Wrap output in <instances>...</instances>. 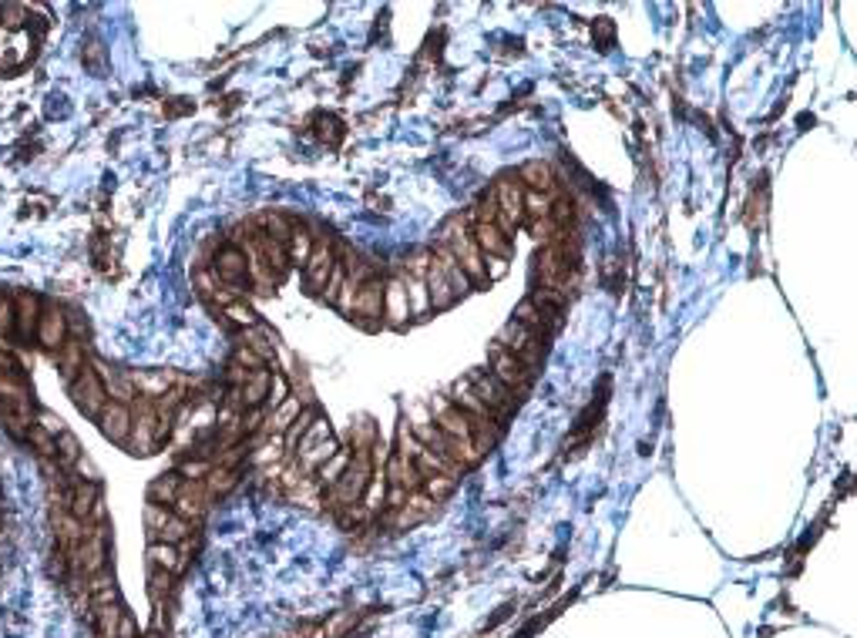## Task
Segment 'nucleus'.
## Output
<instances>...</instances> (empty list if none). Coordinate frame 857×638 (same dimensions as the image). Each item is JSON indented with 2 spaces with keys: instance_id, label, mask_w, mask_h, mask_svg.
<instances>
[{
  "instance_id": "58836bf2",
  "label": "nucleus",
  "mask_w": 857,
  "mask_h": 638,
  "mask_svg": "<svg viewBox=\"0 0 857 638\" xmlns=\"http://www.w3.org/2000/svg\"><path fill=\"white\" fill-rule=\"evenodd\" d=\"M451 491H454V478H444V474H428V478H424V494H428L430 501L441 504L444 497H451Z\"/></svg>"
},
{
  "instance_id": "aec40b11",
  "label": "nucleus",
  "mask_w": 857,
  "mask_h": 638,
  "mask_svg": "<svg viewBox=\"0 0 857 638\" xmlns=\"http://www.w3.org/2000/svg\"><path fill=\"white\" fill-rule=\"evenodd\" d=\"M437 407V430L447 434V437L457 440H471V417L464 410H457L454 403H444V400H434Z\"/></svg>"
},
{
  "instance_id": "a878e982",
  "label": "nucleus",
  "mask_w": 857,
  "mask_h": 638,
  "mask_svg": "<svg viewBox=\"0 0 857 638\" xmlns=\"http://www.w3.org/2000/svg\"><path fill=\"white\" fill-rule=\"evenodd\" d=\"M518 175H522V182L532 188V192H541V195H551V192H555V175H551V168L545 161H538V159L524 161Z\"/></svg>"
},
{
  "instance_id": "412c9836",
  "label": "nucleus",
  "mask_w": 857,
  "mask_h": 638,
  "mask_svg": "<svg viewBox=\"0 0 857 638\" xmlns=\"http://www.w3.org/2000/svg\"><path fill=\"white\" fill-rule=\"evenodd\" d=\"M384 316L394 323V326H403L411 319V303H407V293H403V282L401 276L397 280L384 282Z\"/></svg>"
},
{
  "instance_id": "4c0bfd02",
  "label": "nucleus",
  "mask_w": 857,
  "mask_h": 638,
  "mask_svg": "<svg viewBox=\"0 0 857 638\" xmlns=\"http://www.w3.org/2000/svg\"><path fill=\"white\" fill-rule=\"evenodd\" d=\"M522 202H524V215H535V222H541V219H549L551 215V195H541V192H522Z\"/></svg>"
},
{
  "instance_id": "473e14b6",
  "label": "nucleus",
  "mask_w": 857,
  "mask_h": 638,
  "mask_svg": "<svg viewBox=\"0 0 857 638\" xmlns=\"http://www.w3.org/2000/svg\"><path fill=\"white\" fill-rule=\"evenodd\" d=\"M259 226H263V236L286 246L290 232H293V219H286L282 212H266V215H259Z\"/></svg>"
},
{
  "instance_id": "39448f33",
  "label": "nucleus",
  "mask_w": 857,
  "mask_h": 638,
  "mask_svg": "<svg viewBox=\"0 0 857 638\" xmlns=\"http://www.w3.org/2000/svg\"><path fill=\"white\" fill-rule=\"evenodd\" d=\"M468 384H471V390L478 393L481 407L491 413L495 420H498V417H508V413L515 410V393H511L505 384H498L491 373H484V370L468 373Z\"/></svg>"
},
{
  "instance_id": "f3484780",
  "label": "nucleus",
  "mask_w": 857,
  "mask_h": 638,
  "mask_svg": "<svg viewBox=\"0 0 857 638\" xmlns=\"http://www.w3.org/2000/svg\"><path fill=\"white\" fill-rule=\"evenodd\" d=\"M384 480H390V487H403V491L411 494L420 487V480L424 478H420V470H417V464L411 461V457H403V453H390Z\"/></svg>"
},
{
  "instance_id": "b1692460",
  "label": "nucleus",
  "mask_w": 857,
  "mask_h": 638,
  "mask_svg": "<svg viewBox=\"0 0 857 638\" xmlns=\"http://www.w3.org/2000/svg\"><path fill=\"white\" fill-rule=\"evenodd\" d=\"M498 440H501V424L495 417H471V444H474V451H495Z\"/></svg>"
},
{
  "instance_id": "7c9ffc66",
  "label": "nucleus",
  "mask_w": 857,
  "mask_h": 638,
  "mask_svg": "<svg viewBox=\"0 0 857 638\" xmlns=\"http://www.w3.org/2000/svg\"><path fill=\"white\" fill-rule=\"evenodd\" d=\"M299 410H303L299 397H286L280 407H276V410L269 413L266 434H286V430H290V424H293L296 417H299Z\"/></svg>"
},
{
  "instance_id": "9b49d317",
  "label": "nucleus",
  "mask_w": 857,
  "mask_h": 638,
  "mask_svg": "<svg viewBox=\"0 0 857 638\" xmlns=\"http://www.w3.org/2000/svg\"><path fill=\"white\" fill-rule=\"evenodd\" d=\"M34 340H38L44 349H51V353H61V346L67 343V316L57 303H48V306L40 309L38 336H34Z\"/></svg>"
},
{
  "instance_id": "79ce46f5",
  "label": "nucleus",
  "mask_w": 857,
  "mask_h": 638,
  "mask_svg": "<svg viewBox=\"0 0 857 638\" xmlns=\"http://www.w3.org/2000/svg\"><path fill=\"white\" fill-rule=\"evenodd\" d=\"M13 336V299L0 293V349H7L4 340Z\"/></svg>"
},
{
  "instance_id": "6ab92c4d",
  "label": "nucleus",
  "mask_w": 857,
  "mask_h": 638,
  "mask_svg": "<svg viewBox=\"0 0 857 638\" xmlns=\"http://www.w3.org/2000/svg\"><path fill=\"white\" fill-rule=\"evenodd\" d=\"M424 286H428L430 306H434V309H447L457 299L454 286H451V280L444 276V269L437 266V259H434V255H430V266H428V276H424Z\"/></svg>"
},
{
  "instance_id": "393cba45",
  "label": "nucleus",
  "mask_w": 857,
  "mask_h": 638,
  "mask_svg": "<svg viewBox=\"0 0 857 638\" xmlns=\"http://www.w3.org/2000/svg\"><path fill=\"white\" fill-rule=\"evenodd\" d=\"M182 474L172 470V474H161V478L151 480L148 487V504H161V507H172L175 497H178V487H182Z\"/></svg>"
},
{
  "instance_id": "c756f323",
  "label": "nucleus",
  "mask_w": 857,
  "mask_h": 638,
  "mask_svg": "<svg viewBox=\"0 0 857 638\" xmlns=\"http://www.w3.org/2000/svg\"><path fill=\"white\" fill-rule=\"evenodd\" d=\"M202 484H205V491H209V497H212V501H215V497H226V494L232 491L236 484H239V470H236V467H219V464H215L212 470L205 474V480H202Z\"/></svg>"
},
{
  "instance_id": "a18cd8bd",
  "label": "nucleus",
  "mask_w": 857,
  "mask_h": 638,
  "mask_svg": "<svg viewBox=\"0 0 857 638\" xmlns=\"http://www.w3.org/2000/svg\"><path fill=\"white\" fill-rule=\"evenodd\" d=\"M232 363H236V366H249V373H255V370H266V363H263V359L255 357V353H253V349H249V346H242V343L236 346V357H232Z\"/></svg>"
},
{
  "instance_id": "bb28decb",
  "label": "nucleus",
  "mask_w": 857,
  "mask_h": 638,
  "mask_svg": "<svg viewBox=\"0 0 857 638\" xmlns=\"http://www.w3.org/2000/svg\"><path fill=\"white\" fill-rule=\"evenodd\" d=\"M313 246H316V236H309L307 226L293 222V232H290V239H286V255H290V263H293V266H307Z\"/></svg>"
},
{
  "instance_id": "37998d69",
  "label": "nucleus",
  "mask_w": 857,
  "mask_h": 638,
  "mask_svg": "<svg viewBox=\"0 0 857 638\" xmlns=\"http://www.w3.org/2000/svg\"><path fill=\"white\" fill-rule=\"evenodd\" d=\"M313 420H316V413H313V410H299V417H296L293 424H290V430H286V447H290V451H293L296 444H299V437L307 434Z\"/></svg>"
},
{
  "instance_id": "603ef678",
  "label": "nucleus",
  "mask_w": 857,
  "mask_h": 638,
  "mask_svg": "<svg viewBox=\"0 0 857 638\" xmlns=\"http://www.w3.org/2000/svg\"><path fill=\"white\" fill-rule=\"evenodd\" d=\"M0 373H21V363H17L7 349H0Z\"/></svg>"
},
{
  "instance_id": "7ed1b4c3",
  "label": "nucleus",
  "mask_w": 857,
  "mask_h": 638,
  "mask_svg": "<svg viewBox=\"0 0 857 638\" xmlns=\"http://www.w3.org/2000/svg\"><path fill=\"white\" fill-rule=\"evenodd\" d=\"M67 393L74 400V407H78L84 417H94V420H98V413L105 410V403H108V390L91 363L67 384Z\"/></svg>"
},
{
  "instance_id": "49530a36",
  "label": "nucleus",
  "mask_w": 857,
  "mask_h": 638,
  "mask_svg": "<svg viewBox=\"0 0 857 638\" xmlns=\"http://www.w3.org/2000/svg\"><path fill=\"white\" fill-rule=\"evenodd\" d=\"M320 138L326 145H336V142L343 138V128H340V121H336L333 115H323L320 118Z\"/></svg>"
},
{
  "instance_id": "a211bd4d",
  "label": "nucleus",
  "mask_w": 857,
  "mask_h": 638,
  "mask_svg": "<svg viewBox=\"0 0 857 638\" xmlns=\"http://www.w3.org/2000/svg\"><path fill=\"white\" fill-rule=\"evenodd\" d=\"M253 246H255V253H259V263L276 276V282L286 276V269H290V255H286V246L282 242H276V239H269V236H253Z\"/></svg>"
},
{
  "instance_id": "0eeeda50",
  "label": "nucleus",
  "mask_w": 857,
  "mask_h": 638,
  "mask_svg": "<svg viewBox=\"0 0 857 638\" xmlns=\"http://www.w3.org/2000/svg\"><path fill=\"white\" fill-rule=\"evenodd\" d=\"M491 376H495L498 384H505L511 390V393H524L528 386H532V370L524 366L518 357H511L508 349H501V346H491Z\"/></svg>"
},
{
  "instance_id": "8fccbe9b",
  "label": "nucleus",
  "mask_w": 857,
  "mask_h": 638,
  "mask_svg": "<svg viewBox=\"0 0 857 638\" xmlns=\"http://www.w3.org/2000/svg\"><path fill=\"white\" fill-rule=\"evenodd\" d=\"M67 316V332H74L78 340H84L88 336V319L81 316V313H65Z\"/></svg>"
},
{
  "instance_id": "72a5a7b5",
  "label": "nucleus",
  "mask_w": 857,
  "mask_h": 638,
  "mask_svg": "<svg viewBox=\"0 0 857 638\" xmlns=\"http://www.w3.org/2000/svg\"><path fill=\"white\" fill-rule=\"evenodd\" d=\"M172 578H175V574H169V572H161V568H151V565H148V599H151V605H155V608H161L165 595L172 591Z\"/></svg>"
},
{
  "instance_id": "20e7f679",
  "label": "nucleus",
  "mask_w": 857,
  "mask_h": 638,
  "mask_svg": "<svg viewBox=\"0 0 857 638\" xmlns=\"http://www.w3.org/2000/svg\"><path fill=\"white\" fill-rule=\"evenodd\" d=\"M501 349H508L511 357H518L532 370V366H538L541 363V357H545V343L538 340L535 332H528L522 326V323H515V319H508L505 326H501V332H498L495 340Z\"/></svg>"
},
{
  "instance_id": "3c124183",
  "label": "nucleus",
  "mask_w": 857,
  "mask_h": 638,
  "mask_svg": "<svg viewBox=\"0 0 857 638\" xmlns=\"http://www.w3.org/2000/svg\"><path fill=\"white\" fill-rule=\"evenodd\" d=\"M115 638H138V625H134L132 612H121V622H118V632H115Z\"/></svg>"
},
{
  "instance_id": "c03bdc74",
  "label": "nucleus",
  "mask_w": 857,
  "mask_h": 638,
  "mask_svg": "<svg viewBox=\"0 0 857 638\" xmlns=\"http://www.w3.org/2000/svg\"><path fill=\"white\" fill-rule=\"evenodd\" d=\"M34 424H38L40 430H48L51 437H61V434L67 430L65 420H61L57 413H51V410H38V413H34Z\"/></svg>"
},
{
  "instance_id": "9d476101",
  "label": "nucleus",
  "mask_w": 857,
  "mask_h": 638,
  "mask_svg": "<svg viewBox=\"0 0 857 638\" xmlns=\"http://www.w3.org/2000/svg\"><path fill=\"white\" fill-rule=\"evenodd\" d=\"M212 276L226 286H246L249 282V259L236 246H222L212 259Z\"/></svg>"
},
{
  "instance_id": "ea45409f",
  "label": "nucleus",
  "mask_w": 857,
  "mask_h": 638,
  "mask_svg": "<svg viewBox=\"0 0 857 638\" xmlns=\"http://www.w3.org/2000/svg\"><path fill=\"white\" fill-rule=\"evenodd\" d=\"M27 440H30V447L38 451V457H57V437H51L48 430H40L38 424L30 427Z\"/></svg>"
},
{
  "instance_id": "a19ab883",
  "label": "nucleus",
  "mask_w": 857,
  "mask_h": 638,
  "mask_svg": "<svg viewBox=\"0 0 857 638\" xmlns=\"http://www.w3.org/2000/svg\"><path fill=\"white\" fill-rule=\"evenodd\" d=\"M81 57H84V67L94 71V74H101V71L108 67V54H105V47H101V40H88Z\"/></svg>"
},
{
  "instance_id": "f03ea898",
  "label": "nucleus",
  "mask_w": 857,
  "mask_h": 638,
  "mask_svg": "<svg viewBox=\"0 0 857 638\" xmlns=\"http://www.w3.org/2000/svg\"><path fill=\"white\" fill-rule=\"evenodd\" d=\"M370 480H374V447H370V451H353L347 470H343V478L330 487L326 501H330V507L360 504L367 487H370Z\"/></svg>"
},
{
  "instance_id": "c9c22d12",
  "label": "nucleus",
  "mask_w": 857,
  "mask_h": 638,
  "mask_svg": "<svg viewBox=\"0 0 857 638\" xmlns=\"http://www.w3.org/2000/svg\"><path fill=\"white\" fill-rule=\"evenodd\" d=\"M347 464H350V453H347V451H336L333 457H330V461H326V464H323L320 470H316V474H320V484H326V487H333L336 480L343 478V470H347Z\"/></svg>"
},
{
  "instance_id": "f257e3e1",
  "label": "nucleus",
  "mask_w": 857,
  "mask_h": 638,
  "mask_svg": "<svg viewBox=\"0 0 857 638\" xmlns=\"http://www.w3.org/2000/svg\"><path fill=\"white\" fill-rule=\"evenodd\" d=\"M441 246L454 255V263L464 269V276H468L471 282H478V286L488 282V266H484V259H481V249L471 239V228L468 222H464V215H451V219L444 222Z\"/></svg>"
},
{
  "instance_id": "de8ad7c7",
  "label": "nucleus",
  "mask_w": 857,
  "mask_h": 638,
  "mask_svg": "<svg viewBox=\"0 0 857 638\" xmlns=\"http://www.w3.org/2000/svg\"><path fill=\"white\" fill-rule=\"evenodd\" d=\"M286 397H290V386H286V380H282V376H276V373H273V390H269V403H273V410H276V407H280Z\"/></svg>"
},
{
  "instance_id": "2eb2a0df",
  "label": "nucleus",
  "mask_w": 857,
  "mask_h": 638,
  "mask_svg": "<svg viewBox=\"0 0 857 638\" xmlns=\"http://www.w3.org/2000/svg\"><path fill=\"white\" fill-rule=\"evenodd\" d=\"M474 246L481 253L495 255V259H508L511 255V239L498 228V222H488V219H474V232H471Z\"/></svg>"
},
{
  "instance_id": "f8f14e48",
  "label": "nucleus",
  "mask_w": 857,
  "mask_h": 638,
  "mask_svg": "<svg viewBox=\"0 0 857 638\" xmlns=\"http://www.w3.org/2000/svg\"><path fill=\"white\" fill-rule=\"evenodd\" d=\"M209 504H212V497H209V491H205V484L202 480H182V487H178V497H175L172 511L178 514L182 521H199L205 511H209Z\"/></svg>"
},
{
  "instance_id": "4468645a",
  "label": "nucleus",
  "mask_w": 857,
  "mask_h": 638,
  "mask_svg": "<svg viewBox=\"0 0 857 638\" xmlns=\"http://www.w3.org/2000/svg\"><path fill=\"white\" fill-rule=\"evenodd\" d=\"M40 299L34 293H17L13 296V332L21 340L38 336V323H40Z\"/></svg>"
},
{
  "instance_id": "5701e85b",
  "label": "nucleus",
  "mask_w": 857,
  "mask_h": 638,
  "mask_svg": "<svg viewBox=\"0 0 857 638\" xmlns=\"http://www.w3.org/2000/svg\"><path fill=\"white\" fill-rule=\"evenodd\" d=\"M515 323H522V326H524L528 332H535L541 343L549 340L551 332L558 330V326H555V323H551V319L545 316V313H541V309H538L535 303H532V299L518 303V309H515Z\"/></svg>"
},
{
  "instance_id": "1a4fd4ad",
  "label": "nucleus",
  "mask_w": 857,
  "mask_h": 638,
  "mask_svg": "<svg viewBox=\"0 0 857 638\" xmlns=\"http://www.w3.org/2000/svg\"><path fill=\"white\" fill-rule=\"evenodd\" d=\"M128 380H132L134 386V397L151 400V403L169 397L175 390V384H178V376H175L172 370H128Z\"/></svg>"
},
{
  "instance_id": "ddd939ff",
  "label": "nucleus",
  "mask_w": 857,
  "mask_h": 638,
  "mask_svg": "<svg viewBox=\"0 0 857 638\" xmlns=\"http://www.w3.org/2000/svg\"><path fill=\"white\" fill-rule=\"evenodd\" d=\"M98 427L111 444H128V434H132V407L128 403H118V400H108L105 410L98 413Z\"/></svg>"
},
{
  "instance_id": "f704fd0d",
  "label": "nucleus",
  "mask_w": 857,
  "mask_h": 638,
  "mask_svg": "<svg viewBox=\"0 0 857 638\" xmlns=\"http://www.w3.org/2000/svg\"><path fill=\"white\" fill-rule=\"evenodd\" d=\"M0 30H4V34H21V30H27L24 4H4V7H0Z\"/></svg>"
},
{
  "instance_id": "e433bc0d",
  "label": "nucleus",
  "mask_w": 857,
  "mask_h": 638,
  "mask_svg": "<svg viewBox=\"0 0 857 638\" xmlns=\"http://www.w3.org/2000/svg\"><path fill=\"white\" fill-rule=\"evenodd\" d=\"M81 440L71 434V430H65L61 437H57V464L61 467H74V461L81 457Z\"/></svg>"
},
{
  "instance_id": "cd10ccee",
  "label": "nucleus",
  "mask_w": 857,
  "mask_h": 638,
  "mask_svg": "<svg viewBox=\"0 0 857 638\" xmlns=\"http://www.w3.org/2000/svg\"><path fill=\"white\" fill-rule=\"evenodd\" d=\"M148 565H151V568H161V572H169V574H178V572H186L188 561L182 558L178 545H151L148 547Z\"/></svg>"
},
{
  "instance_id": "2f4dec72",
  "label": "nucleus",
  "mask_w": 857,
  "mask_h": 638,
  "mask_svg": "<svg viewBox=\"0 0 857 638\" xmlns=\"http://www.w3.org/2000/svg\"><path fill=\"white\" fill-rule=\"evenodd\" d=\"M0 400L4 403L30 400V386H27L24 373H0Z\"/></svg>"
},
{
  "instance_id": "423d86ee",
  "label": "nucleus",
  "mask_w": 857,
  "mask_h": 638,
  "mask_svg": "<svg viewBox=\"0 0 857 638\" xmlns=\"http://www.w3.org/2000/svg\"><path fill=\"white\" fill-rule=\"evenodd\" d=\"M350 319L363 330H377L384 323V280H367L357 286Z\"/></svg>"
},
{
  "instance_id": "09e8293b",
  "label": "nucleus",
  "mask_w": 857,
  "mask_h": 638,
  "mask_svg": "<svg viewBox=\"0 0 857 638\" xmlns=\"http://www.w3.org/2000/svg\"><path fill=\"white\" fill-rule=\"evenodd\" d=\"M74 470L81 474V480H91V484H98V478H101V474H98V467L91 464V457H84V453H81L78 461H74Z\"/></svg>"
},
{
  "instance_id": "4be33fe9",
  "label": "nucleus",
  "mask_w": 857,
  "mask_h": 638,
  "mask_svg": "<svg viewBox=\"0 0 857 638\" xmlns=\"http://www.w3.org/2000/svg\"><path fill=\"white\" fill-rule=\"evenodd\" d=\"M269 390H273V370H255L246 376V384L239 386V397L242 407L249 410H259L263 403L269 400Z\"/></svg>"
},
{
  "instance_id": "dca6fc26",
  "label": "nucleus",
  "mask_w": 857,
  "mask_h": 638,
  "mask_svg": "<svg viewBox=\"0 0 857 638\" xmlns=\"http://www.w3.org/2000/svg\"><path fill=\"white\" fill-rule=\"evenodd\" d=\"M0 424L13 440H27L30 427H34V400H21V403H4L0 410Z\"/></svg>"
},
{
  "instance_id": "6e6552de",
  "label": "nucleus",
  "mask_w": 857,
  "mask_h": 638,
  "mask_svg": "<svg viewBox=\"0 0 857 638\" xmlns=\"http://www.w3.org/2000/svg\"><path fill=\"white\" fill-rule=\"evenodd\" d=\"M336 266H340V259H336L333 246L330 242H316L313 246V253H309L307 259V289L309 293H323L326 289V282L333 280Z\"/></svg>"
},
{
  "instance_id": "c85d7f7f",
  "label": "nucleus",
  "mask_w": 857,
  "mask_h": 638,
  "mask_svg": "<svg viewBox=\"0 0 857 638\" xmlns=\"http://www.w3.org/2000/svg\"><path fill=\"white\" fill-rule=\"evenodd\" d=\"M84 366H88V359H84V343L71 340V343L61 346V353H57V370H61V376H65L67 384H71Z\"/></svg>"
}]
</instances>
